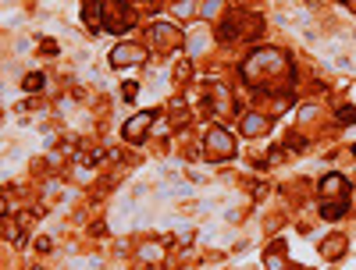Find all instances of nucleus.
Segmentation results:
<instances>
[{
  "instance_id": "1",
  "label": "nucleus",
  "mask_w": 356,
  "mask_h": 270,
  "mask_svg": "<svg viewBox=\"0 0 356 270\" xmlns=\"http://www.w3.org/2000/svg\"><path fill=\"white\" fill-rule=\"evenodd\" d=\"M282 78H289V53L278 47H257L243 61V82L260 89V93L275 89Z\"/></svg>"
},
{
  "instance_id": "2",
  "label": "nucleus",
  "mask_w": 356,
  "mask_h": 270,
  "mask_svg": "<svg viewBox=\"0 0 356 270\" xmlns=\"http://www.w3.org/2000/svg\"><path fill=\"white\" fill-rule=\"evenodd\" d=\"M349 182L342 174H324L321 178V217L324 221H339L346 217V210H349Z\"/></svg>"
},
{
  "instance_id": "3",
  "label": "nucleus",
  "mask_w": 356,
  "mask_h": 270,
  "mask_svg": "<svg viewBox=\"0 0 356 270\" xmlns=\"http://www.w3.org/2000/svg\"><path fill=\"white\" fill-rule=\"evenodd\" d=\"M203 157L207 160H232L235 157V135L221 125H214L203 135Z\"/></svg>"
},
{
  "instance_id": "4",
  "label": "nucleus",
  "mask_w": 356,
  "mask_h": 270,
  "mask_svg": "<svg viewBox=\"0 0 356 270\" xmlns=\"http://www.w3.org/2000/svg\"><path fill=\"white\" fill-rule=\"evenodd\" d=\"M136 22V11L125 0H104V33H125Z\"/></svg>"
},
{
  "instance_id": "5",
  "label": "nucleus",
  "mask_w": 356,
  "mask_h": 270,
  "mask_svg": "<svg viewBox=\"0 0 356 270\" xmlns=\"http://www.w3.org/2000/svg\"><path fill=\"white\" fill-rule=\"evenodd\" d=\"M154 121H157V114H154V110H139V114H132L129 121H125V128H122V139H125L129 146H139L146 135H150Z\"/></svg>"
},
{
  "instance_id": "6",
  "label": "nucleus",
  "mask_w": 356,
  "mask_h": 270,
  "mask_svg": "<svg viewBox=\"0 0 356 270\" xmlns=\"http://www.w3.org/2000/svg\"><path fill=\"white\" fill-rule=\"evenodd\" d=\"M146 47H136V43H118L114 50H111V65L114 68H136V65H143L146 61Z\"/></svg>"
},
{
  "instance_id": "7",
  "label": "nucleus",
  "mask_w": 356,
  "mask_h": 270,
  "mask_svg": "<svg viewBox=\"0 0 356 270\" xmlns=\"http://www.w3.org/2000/svg\"><path fill=\"white\" fill-rule=\"evenodd\" d=\"M150 40L157 43V50H178L182 47V33H178L175 25H168V22H157L150 28Z\"/></svg>"
},
{
  "instance_id": "8",
  "label": "nucleus",
  "mask_w": 356,
  "mask_h": 270,
  "mask_svg": "<svg viewBox=\"0 0 356 270\" xmlns=\"http://www.w3.org/2000/svg\"><path fill=\"white\" fill-rule=\"evenodd\" d=\"M82 22L93 28V33H104V0H86L82 4Z\"/></svg>"
},
{
  "instance_id": "9",
  "label": "nucleus",
  "mask_w": 356,
  "mask_h": 270,
  "mask_svg": "<svg viewBox=\"0 0 356 270\" xmlns=\"http://www.w3.org/2000/svg\"><path fill=\"white\" fill-rule=\"evenodd\" d=\"M267 128H271V117H267V114H243V135L246 139H257Z\"/></svg>"
},
{
  "instance_id": "10",
  "label": "nucleus",
  "mask_w": 356,
  "mask_h": 270,
  "mask_svg": "<svg viewBox=\"0 0 356 270\" xmlns=\"http://www.w3.org/2000/svg\"><path fill=\"white\" fill-rule=\"evenodd\" d=\"M264 267H267V270H296V267L285 260V242H271V249L264 253Z\"/></svg>"
},
{
  "instance_id": "11",
  "label": "nucleus",
  "mask_w": 356,
  "mask_h": 270,
  "mask_svg": "<svg viewBox=\"0 0 356 270\" xmlns=\"http://www.w3.org/2000/svg\"><path fill=\"white\" fill-rule=\"evenodd\" d=\"M346 253H349V242H346L342 235H332V238H324V242H321V256H324V260H332V263L342 260Z\"/></svg>"
},
{
  "instance_id": "12",
  "label": "nucleus",
  "mask_w": 356,
  "mask_h": 270,
  "mask_svg": "<svg viewBox=\"0 0 356 270\" xmlns=\"http://www.w3.org/2000/svg\"><path fill=\"white\" fill-rule=\"evenodd\" d=\"M235 33H243V15H235V22H232V25H225V28H221V36H225V40H232V36H235ZM250 33H253V36H257V33H260V18H257V15H253V11H250Z\"/></svg>"
},
{
  "instance_id": "13",
  "label": "nucleus",
  "mask_w": 356,
  "mask_h": 270,
  "mask_svg": "<svg viewBox=\"0 0 356 270\" xmlns=\"http://www.w3.org/2000/svg\"><path fill=\"white\" fill-rule=\"evenodd\" d=\"M43 71H33V75H25L22 78V89H25V93H36V89H43Z\"/></svg>"
},
{
  "instance_id": "14",
  "label": "nucleus",
  "mask_w": 356,
  "mask_h": 270,
  "mask_svg": "<svg viewBox=\"0 0 356 270\" xmlns=\"http://www.w3.org/2000/svg\"><path fill=\"white\" fill-rule=\"evenodd\" d=\"M289 107H292V96H289V93H282V96L275 100V107H271V121H275V117H278V114H285Z\"/></svg>"
},
{
  "instance_id": "15",
  "label": "nucleus",
  "mask_w": 356,
  "mask_h": 270,
  "mask_svg": "<svg viewBox=\"0 0 356 270\" xmlns=\"http://www.w3.org/2000/svg\"><path fill=\"white\" fill-rule=\"evenodd\" d=\"M339 121L342 125H356V107H339Z\"/></svg>"
},
{
  "instance_id": "16",
  "label": "nucleus",
  "mask_w": 356,
  "mask_h": 270,
  "mask_svg": "<svg viewBox=\"0 0 356 270\" xmlns=\"http://www.w3.org/2000/svg\"><path fill=\"white\" fill-rule=\"evenodd\" d=\"M218 11H221V4H218V0H214V4H200V15H203V18H214Z\"/></svg>"
},
{
  "instance_id": "17",
  "label": "nucleus",
  "mask_w": 356,
  "mask_h": 270,
  "mask_svg": "<svg viewBox=\"0 0 356 270\" xmlns=\"http://www.w3.org/2000/svg\"><path fill=\"white\" fill-rule=\"evenodd\" d=\"M136 93H139V85H136V82H125V85H122V96H125V100H132Z\"/></svg>"
},
{
  "instance_id": "18",
  "label": "nucleus",
  "mask_w": 356,
  "mask_h": 270,
  "mask_svg": "<svg viewBox=\"0 0 356 270\" xmlns=\"http://www.w3.org/2000/svg\"><path fill=\"white\" fill-rule=\"evenodd\" d=\"M314 117H317V107H303L300 110V121H314Z\"/></svg>"
},
{
  "instance_id": "19",
  "label": "nucleus",
  "mask_w": 356,
  "mask_h": 270,
  "mask_svg": "<svg viewBox=\"0 0 356 270\" xmlns=\"http://www.w3.org/2000/svg\"><path fill=\"white\" fill-rule=\"evenodd\" d=\"M175 11L178 15H193V11H200V4H175Z\"/></svg>"
},
{
  "instance_id": "20",
  "label": "nucleus",
  "mask_w": 356,
  "mask_h": 270,
  "mask_svg": "<svg viewBox=\"0 0 356 270\" xmlns=\"http://www.w3.org/2000/svg\"><path fill=\"white\" fill-rule=\"evenodd\" d=\"M353 157H356V146H353Z\"/></svg>"
}]
</instances>
